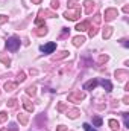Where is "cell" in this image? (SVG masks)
<instances>
[{
	"label": "cell",
	"mask_w": 129,
	"mask_h": 131,
	"mask_svg": "<svg viewBox=\"0 0 129 131\" xmlns=\"http://www.w3.org/2000/svg\"><path fill=\"white\" fill-rule=\"evenodd\" d=\"M56 131H67V127H64V125H59V127L56 128Z\"/></svg>",
	"instance_id": "obj_31"
},
{
	"label": "cell",
	"mask_w": 129,
	"mask_h": 131,
	"mask_svg": "<svg viewBox=\"0 0 129 131\" xmlns=\"http://www.w3.org/2000/svg\"><path fill=\"white\" fill-rule=\"evenodd\" d=\"M23 105H24V108H26L29 113H31V111H33V105L31 104V101H29L28 98H23Z\"/></svg>",
	"instance_id": "obj_12"
},
{
	"label": "cell",
	"mask_w": 129,
	"mask_h": 131,
	"mask_svg": "<svg viewBox=\"0 0 129 131\" xmlns=\"http://www.w3.org/2000/svg\"><path fill=\"white\" fill-rule=\"evenodd\" d=\"M65 57H68V52L67 50H62V52H59V55H55L53 60H61V58H65Z\"/></svg>",
	"instance_id": "obj_17"
},
{
	"label": "cell",
	"mask_w": 129,
	"mask_h": 131,
	"mask_svg": "<svg viewBox=\"0 0 129 131\" xmlns=\"http://www.w3.org/2000/svg\"><path fill=\"white\" fill-rule=\"evenodd\" d=\"M6 104H8V107H9V108H15V107H17V99H15V98L9 99Z\"/></svg>",
	"instance_id": "obj_18"
},
{
	"label": "cell",
	"mask_w": 129,
	"mask_h": 131,
	"mask_svg": "<svg viewBox=\"0 0 129 131\" xmlns=\"http://www.w3.org/2000/svg\"><path fill=\"white\" fill-rule=\"evenodd\" d=\"M17 119H18V122H20L21 125H26V124H28V114H23V113H20V114L17 116Z\"/></svg>",
	"instance_id": "obj_15"
},
{
	"label": "cell",
	"mask_w": 129,
	"mask_h": 131,
	"mask_svg": "<svg viewBox=\"0 0 129 131\" xmlns=\"http://www.w3.org/2000/svg\"><path fill=\"white\" fill-rule=\"evenodd\" d=\"M64 17L67 20H78L81 17V9L76 8V9H70V11H65L64 12Z\"/></svg>",
	"instance_id": "obj_2"
},
{
	"label": "cell",
	"mask_w": 129,
	"mask_h": 131,
	"mask_svg": "<svg viewBox=\"0 0 129 131\" xmlns=\"http://www.w3.org/2000/svg\"><path fill=\"white\" fill-rule=\"evenodd\" d=\"M8 131H17V127H15V125H11V128Z\"/></svg>",
	"instance_id": "obj_33"
},
{
	"label": "cell",
	"mask_w": 129,
	"mask_h": 131,
	"mask_svg": "<svg viewBox=\"0 0 129 131\" xmlns=\"http://www.w3.org/2000/svg\"><path fill=\"white\" fill-rule=\"evenodd\" d=\"M93 124H94L96 127H100V125H102V119H100L99 116H96V117H93Z\"/></svg>",
	"instance_id": "obj_22"
},
{
	"label": "cell",
	"mask_w": 129,
	"mask_h": 131,
	"mask_svg": "<svg viewBox=\"0 0 129 131\" xmlns=\"http://www.w3.org/2000/svg\"><path fill=\"white\" fill-rule=\"evenodd\" d=\"M58 0H52V8H58Z\"/></svg>",
	"instance_id": "obj_32"
},
{
	"label": "cell",
	"mask_w": 129,
	"mask_h": 131,
	"mask_svg": "<svg viewBox=\"0 0 129 131\" xmlns=\"http://www.w3.org/2000/svg\"><path fill=\"white\" fill-rule=\"evenodd\" d=\"M8 121V113L6 111H0V122H6Z\"/></svg>",
	"instance_id": "obj_21"
},
{
	"label": "cell",
	"mask_w": 129,
	"mask_h": 131,
	"mask_svg": "<svg viewBox=\"0 0 129 131\" xmlns=\"http://www.w3.org/2000/svg\"><path fill=\"white\" fill-rule=\"evenodd\" d=\"M41 2H43V0H32V3H36V5H38V3H41Z\"/></svg>",
	"instance_id": "obj_35"
},
{
	"label": "cell",
	"mask_w": 129,
	"mask_h": 131,
	"mask_svg": "<svg viewBox=\"0 0 129 131\" xmlns=\"http://www.w3.org/2000/svg\"><path fill=\"white\" fill-rule=\"evenodd\" d=\"M79 114H81V111H79V110H70V111L67 113V116H68L70 119H76Z\"/></svg>",
	"instance_id": "obj_16"
},
{
	"label": "cell",
	"mask_w": 129,
	"mask_h": 131,
	"mask_svg": "<svg viewBox=\"0 0 129 131\" xmlns=\"http://www.w3.org/2000/svg\"><path fill=\"white\" fill-rule=\"evenodd\" d=\"M100 20H102V15H100V14H97L96 17H94V23L99 25V23H100Z\"/></svg>",
	"instance_id": "obj_30"
},
{
	"label": "cell",
	"mask_w": 129,
	"mask_h": 131,
	"mask_svg": "<svg viewBox=\"0 0 129 131\" xmlns=\"http://www.w3.org/2000/svg\"><path fill=\"white\" fill-rule=\"evenodd\" d=\"M0 61H2L5 66H9V64H11V60H9V58H6L3 53H0Z\"/></svg>",
	"instance_id": "obj_19"
},
{
	"label": "cell",
	"mask_w": 129,
	"mask_h": 131,
	"mask_svg": "<svg viewBox=\"0 0 129 131\" xmlns=\"http://www.w3.org/2000/svg\"><path fill=\"white\" fill-rule=\"evenodd\" d=\"M97 34V29L96 28H90V37H94Z\"/></svg>",
	"instance_id": "obj_29"
},
{
	"label": "cell",
	"mask_w": 129,
	"mask_h": 131,
	"mask_svg": "<svg viewBox=\"0 0 129 131\" xmlns=\"http://www.w3.org/2000/svg\"><path fill=\"white\" fill-rule=\"evenodd\" d=\"M84 5H85V14H91L93 9H94V2L93 0H85Z\"/></svg>",
	"instance_id": "obj_7"
},
{
	"label": "cell",
	"mask_w": 129,
	"mask_h": 131,
	"mask_svg": "<svg viewBox=\"0 0 129 131\" xmlns=\"http://www.w3.org/2000/svg\"><path fill=\"white\" fill-rule=\"evenodd\" d=\"M123 119H125V127L129 128V113H123Z\"/></svg>",
	"instance_id": "obj_23"
},
{
	"label": "cell",
	"mask_w": 129,
	"mask_h": 131,
	"mask_svg": "<svg viewBox=\"0 0 129 131\" xmlns=\"http://www.w3.org/2000/svg\"><path fill=\"white\" fill-rule=\"evenodd\" d=\"M84 98H85V93H82V92H73V93L68 95V101L70 102H74V104L81 102Z\"/></svg>",
	"instance_id": "obj_3"
},
{
	"label": "cell",
	"mask_w": 129,
	"mask_h": 131,
	"mask_svg": "<svg viewBox=\"0 0 129 131\" xmlns=\"http://www.w3.org/2000/svg\"><path fill=\"white\" fill-rule=\"evenodd\" d=\"M109 128L114 131H119V128H120V124H119V121H115V119H109Z\"/></svg>",
	"instance_id": "obj_10"
},
{
	"label": "cell",
	"mask_w": 129,
	"mask_h": 131,
	"mask_svg": "<svg viewBox=\"0 0 129 131\" xmlns=\"http://www.w3.org/2000/svg\"><path fill=\"white\" fill-rule=\"evenodd\" d=\"M24 79H26V75H24L23 72H20V73H18V79H17V82H23Z\"/></svg>",
	"instance_id": "obj_25"
},
{
	"label": "cell",
	"mask_w": 129,
	"mask_h": 131,
	"mask_svg": "<svg viewBox=\"0 0 129 131\" xmlns=\"http://www.w3.org/2000/svg\"><path fill=\"white\" fill-rule=\"evenodd\" d=\"M31 75H36V70L35 69H31Z\"/></svg>",
	"instance_id": "obj_34"
},
{
	"label": "cell",
	"mask_w": 129,
	"mask_h": 131,
	"mask_svg": "<svg viewBox=\"0 0 129 131\" xmlns=\"http://www.w3.org/2000/svg\"><path fill=\"white\" fill-rule=\"evenodd\" d=\"M84 130H85V131H97V130H94L93 127H90L88 124H84Z\"/></svg>",
	"instance_id": "obj_27"
},
{
	"label": "cell",
	"mask_w": 129,
	"mask_h": 131,
	"mask_svg": "<svg viewBox=\"0 0 129 131\" xmlns=\"http://www.w3.org/2000/svg\"><path fill=\"white\" fill-rule=\"evenodd\" d=\"M111 34H112V28H111V26H105V28H103V34H102V35H103V38H105V40H106V38H109V37H111Z\"/></svg>",
	"instance_id": "obj_14"
},
{
	"label": "cell",
	"mask_w": 129,
	"mask_h": 131,
	"mask_svg": "<svg viewBox=\"0 0 129 131\" xmlns=\"http://www.w3.org/2000/svg\"><path fill=\"white\" fill-rule=\"evenodd\" d=\"M85 43V37H74L73 38V44L78 47V46H81V44H84Z\"/></svg>",
	"instance_id": "obj_13"
},
{
	"label": "cell",
	"mask_w": 129,
	"mask_h": 131,
	"mask_svg": "<svg viewBox=\"0 0 129 131\" xmlns=\"http://www.w3.org/2000/svg\"><path fill=\"white\" fill-rule=\"evenodd\" d=\"M8 21V17L6 15H0V25H3V23H6Z\"/></svg>",
	"instance_id": "obj_28"
},
{
	"label": "cell",
	"mask_w": 129,
	"mask_h": 131,
	"mask_svg": "<svg viewBox=\"0 0 129 131\" xmlns=\"http://www.w3.org/2000/svg\"><path fill=\"white\" fill-rule=\"evenodd\" d=\"M17 85H18V82H6L5 84V90L6 92H12V90L17 89Z\"/></svg>",
	"instance_id": "obj_11"
},
{
	"label": "cell",
	"mask_w": 129,
	"mask_h": 131,
	"mask_svg": "<svg viewBox=\"0 0 129 131\" xmlns=\"http://www.w3.org/2000/svg\"><path fill=\"white\" fill-rule=\"evenodd\" d=\"M97 84H99V79H90L88 82L84 84V89L85 90H94L97 87Z\"/></svg>",
	"instance_id": "obj_6"
},
{
	"label": "cell",
	"mask_w": 129,
	"mask_h": 131,
	"mask_svg": "<svg viewBox=\"0 0 129 131\" xmlns=\"http://www.w3.org/2000/svg\"><path fill=\"white\" fill-rule=\"evenodd\" d=\"M90 28H91L90 21H84V23H79V25L76 26V31H79V32H84V31H87V29H90Z\"/></svg>",
	"instance_id": "obj_8"
},
{
	"label": "cell",
	"mask_w": 129,
	"mask_h": 131,
	"mask_svg": "<svg viewBox=\"0 0 129 131\" xmlns=\"http://www.w3.org/2000/svg\"><path fill=\"white\" fill-rule=\"evenodd\" d=\"M55 49H56V43H53V41H50V43H47V44H44V46L40 47V50L44 52V53H53Z\"/></svg>",
	"instance_id": "obj_5"
},
{
	"label": "cell",
	"mask_w": 129,
	"mask_h": 131,
	"mask_svg": "<svg viewBox=\"0 0 129 131\" xmlns=\"http://www.w3.org/2000/svg\"><path fill=\"white\" fill-rule=\"evenodd\" d=\"M65 108H67V104H64V102H59L58 104V111H64Z\"/></svg>",
	"instance_id": "obj_26"
},
{
	"label": "cell",
	"mask_w": 129,
	"mask_h": 131,
	"mask_svg": "<svg viewBox=\"0 0 129 131\" xmlns=\"http://www.w3.org/2000/svg\"><path fill=\"white\" fill-rule=\"evenodd\" d=\"M117 15H119V11H117V9H114V8H109V9H106V11H105V20H106V21L114 20Z\"/></svg>",
	"instance_id": "obj_4"
},
{
	"label": "cell",
	"mask_w": 129,
	"mask_h": 131,
	"mask_svg": "<svg viewBox=\"0 0 129 131\" xmlns=\"http://www.w3.org/2000/svg\"><path fill=\"white\" fill-rule=\"evenodd\" d=\"M6 47H8V50L15 52V50L20 47V38H17V37H9L8 41H6Z\"/></svg>",
	"instance_id": "obj_1"
},
{
	"label": "cell",
	"mask_w": 129,
	"mask_h": 131,
	"mask_svg": "<svg viewBox=\"0 0 129 131\" xmlns=\"http://www.w3.org/2000/svg\"><path fill=\"white\" fill-rule=\"evenodd\" d=\"M36 35H40V37H41V35H46V34H47V29H46V26H41V28H40V29H38V31H36Z\"/></svg>",
	"instance_id": "obj_20"
},
{
	"label": "cell",
	"mask_w": 129,
	"mask_h": 131,
	"mask_svg": "<svg viewBox=\"0 0 129 131\" xmlns=\"http://www.w3.org/2000/svg\"><path fill=\"white\" fill-rule=\"evenodd\" d=\"M26 92H28V95L33 96V95H35V85H31V87H28V89H26Z\"/></svg>",
	"instance_id": "obj_24"
},
{
	"label": "cell",
	"mask_w": 129,
	"mask_h": 131,
	"mask_svg": "<svg viewBox=\"0 0 129 131\" xmlns=\"http://www.w3.org/2000/svg\"><path fill=\"white\" fill-rule=\"evenodd\" d=\"M99 84H102V87H103L106 92H111V90H112V84H111L108 79H100V81H99Z\"/></svg>",
	"instance_id": "obj_9"
}]
</instances>
